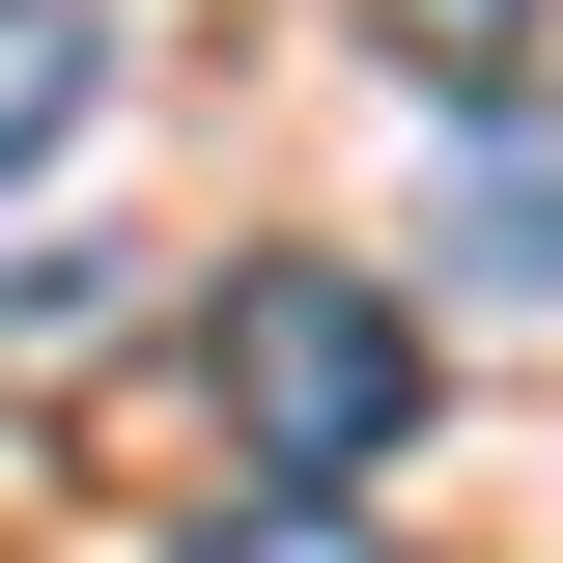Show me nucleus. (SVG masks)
I'll use <instances>...</instances> for the list:
<instances>
[{"label":"nucleus","mask_w":563,"mask_h":563,"mask_svg":"<svg viewBox=\"0 0 563 563\" xmlns=\"http://www.w3.org/2000/svg\"><path fill=\"white\" fill-rule=\"evenodd\" d=\"M198 395L254 451V507H366V451H422V310L366 254H254L198 310Z\"/></svg>","instance_id":"obj_1"},{"label":"nucleus","mask_w":563,"mask_h":563,"mask_svg":"<svg viewBox=\"0 0 563 563\" xmlns=\"http://www.w3.org/2000/svg\"><path fill=\"white\" fill-rule=\"evenodd\" d=\"M451 254H479L507 310H563V113H479V169H451Z\"/></svg>","instance_id":"obj_2"},{"label":"nucleus","mask_w":563,"mask_h":563,"mask_svg":"<svg viewBox=\"0 0 563 563\" xmlns=\"http://www.w3.org/2000/svg\"><path fill=\"white\" fill-rule=\"evenodd\" d=\"M85 113H113V0H0V198L57 169Z\"/></svg>","instance_id":"obj_3"},{"label":"nucleus","mask_w":563,"mask_h":563,"mask_svg":"<svg viewBox=\"0 0 563 563\" xmlns=\"http://www.w3.org/2000/svg\"><path fill=\"white\" fill-rule=\"evenodd\" d=\"M395 57H422V85H479V113H507V57H536V0H395Z\"/></svg>","instance_id":"obj_4"},{"label":"nucleus","mask_w":563,"mask_h":563,"mask_svg":"<svg viewBox=\"0 0 563 563\" xmlns=\"http://www.w3.org/2000/svg\"><path fill=\"white\" fill-rule=\"evenodd\" d=\"M169 563H395V536H366V507H198Z\"/></svg>","instance_id":"obj_5"}]
</instances>
